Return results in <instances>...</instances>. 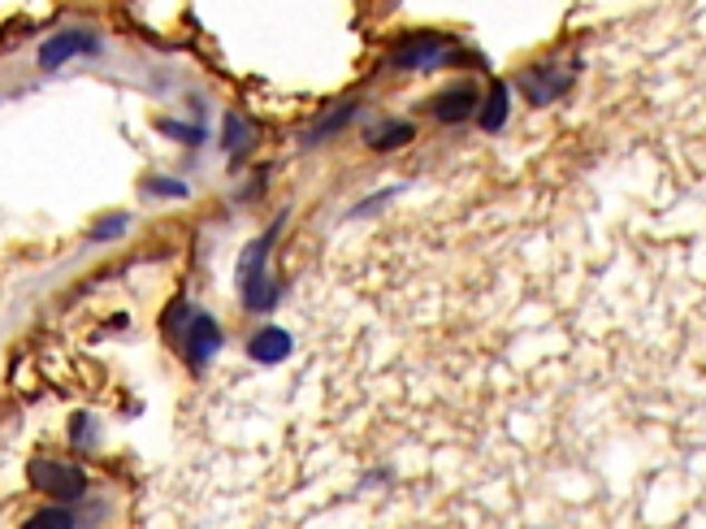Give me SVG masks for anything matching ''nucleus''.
Instances as JSON below:
<instances>
[{
    "label": "nucleus",
    "instance_id": "1",
    "mask_svg": "<svg viewBox=\"0 0 706 529\" xmlns=\"http://www.w3.org/2000/svg\"><path fill=\"white\" fill-rule=\"evenodd\" d=\"M460 61H477L472 52H464V43L451 40V36H438V31H416V36H403L394 43V66L399 70H442V66H460Z\"/></svg>",
    "mask_w": 706,
    "mask_h": 529
},
{
    "label": "nucleus",
    "instance_id": "2",
    "mask_svg": "<svg viewBox=\"0 0 706 529\" xmlns=\"http://www.w3.org/2000/svg\"><path fill=\"white\" fill-rule=\"evenodd\" d=\"M572 82H577V61H538V66H529V70L516 75L520 96H524L533 109H547L559 96H568Z\"/></svg>",
    "mask_w": 706,
    "mask_h": 529
},
{
    "label": "nucleus",
    "instance_id": "3",
    "mask_svg": "<svg viewBox=\"0 0 706 529\" xmlns=\"http://www.w3.org/2000/svg\"><path fill=\"white\" fill-rule=\"evenodd\" d=\"M27 478L52 503H79L82 494H87V473H82L79 464H66V460H31Z\"/></svg>",
    "mask_w": 706,
    "mask_h": 529
},
{
    "label": "nucleus",
    "instance_id": "4",
    "mask_svg": "<svg viewBox=\"0 0 706 529\" xmlns=\"http://www.w3.org/2000/svg\"><path fill=\"white\" fill-rule=\"evenodd\" d=\"M100 52V36L96 31H87V27H66V31H57V36H48L40 43V52H36V61H40V70H61L66 61H75V57H96Z\"/></svg>",
    "mask_w": 706,
    "mask_h": 529
},
{
    "label": "nucleus",
    "instance_id": "5",
    "mask_svg": "<svg viewBox=\"0 0 706 529\" xmlns=\"http://www.w3.org/2000/svg\"><path fill=\"white\" fill-rule=\"evenodd\" d=\"M222 343H226V334L217 326V317L213 313H192V322L183 330V352H187V365L204 373V369L213 365V356L222 352Z\"/></svg>",
    "mask_w": 706,
    "mask_h": 529
},
{
    "label": "nucleus",
    "instance_id": "6",
    "mask_svg": "<svg viewBox=\"0 0 706 529\" xmlns=\"http://www.w3.org/2000/svg\"><path fill=\"white\" fill-rule=\"evenodd\" d=\"M477 105H481L477 87H472V82H455V87H442V91L433 96L430 114H433V123L460 126V123H469V118H477Z\"/></svg>",
    "mask_w": 706,
    "mask_h": 529
},
{
    "label": "nucleus",
    "instance_id": "7",
    "mask_svg": "<svg viewBox=\"0 0 706 529\" xmlns=\"http://www.w3.org/2000/svg\"><path fill=\"white\" fill-rule=\"evenodd\" d=\"M291 352H295V339H291V330H282V326H261L247 339V361H252V365L274 369L282 365V361H291Z\"/></svg>",
    "mask_w": 706,
    "mask_h": 529
},
{
    "label": "nucleus",
    "instance_id": "8",
    "mask_svg": "<svg viewBox=\"0 0 706 529\" xmlns=\"http://www.w3.org/2000/svg\"><path fill=\"white\" fill-rule=\"evenodd\" d=\"M511 118V87L508 82H494L490 91H486V100L477 105V126L486 130V135H499Z\"/></svg>",
    "mask_w": 706,
    "mask_h": 529
},
{
    "label": "nucleus",
    "instance_id": "9",
    "mask_svg": "<svg viewBox=\"0 0 706 529\" xmlns=\"http://www.w3.org/2000/svg\"><path fill=\"white\" fill-rule=\"evenodd\" d=\"M355 114H360V105H355V100H343L339 109H330V114H325V118H321L313 130H304V148H316V144H325L330 135H339L343 126L352 123Z\"/></svg>",
    "mask_w": 706,
    "mask_h": 529
},
{
    "label": "nucleus",
    "instance_id": "10",
    "mask_svg": "<svg viewBox=\"0 0 706 529\" xmlns=\"http://www.w3.org/2000/svg\"><path fill=\"white\" fill-rule=\"evenodd\" d=\"M412 135H416V126L412 123H377L364 130V139H369V148L373 153H391V148H403V144H412Z\"/></svg>",
    "mask_w": 706,
    "mask_h": 529
},
{
    "label": "nucleus",
    "instance_id": "11",
    "mask_svg": "<svg viewBox=\"0 0 706 529\" xmlns=\"http://www.w3.org/2000/svg\"><path fill=\"white\" fill-rule=\"evenodd\" d=\"M252 139H256V130L243 123L238 114H231V118H226V130H222V144H226L231 161H243V157L252 153Z\"/></svg>",
    "mask_w": 706,
    "mask_h": 529
},
{
    "label": "nucleus",
    "instance_id": "12",
    "mask_svg": "<svg viewBox=\"0 0 706 529\" xmlns=\"http://www.w3.org/2000/svg\"><path fill=\"white\" fill-rule=\"evenodd\" d=\"M126 231H130V213H109V217H100L91 226V244H114Z\"/></svg>",
    "mask_w": 706,
    "mask_h": 529
},
{
    "label": "nucleus",
    "instance_id": "13",
    "mask_svg": "<svg viewBox=\"0 0 706 529\" xmlns=\"http://www.w3.org/2000/svg\"><path fill=\"white\" fill-rule=\"evenodd\" d=\"M31 526L36 529H75L79 526V517L70 512V503H57V508H43L31 517Z\"/></svg>",
    "mask_w": 706,
    "mask_h": 529
},
{
    "label": "nucleus",
    "instance_id": "14",
    "mask_svg": "<svg viewBox=\"0 0 706 529\" xmlns=\"http://www.w3.org/2000/svg\"><path fill=\"white\" fill-rule=\"evenodd\" d=\"M144 192H148V196H165V200H192V187H187L183 178H165V174L148 178Z\"/></svg>",
    "mask_w": 706,
    "mask_h": 529
},
{
    "label": "nucleus",
    "instance_id": "15",
    "mask_svg": "<svg viewBox=\"0 0 706 529\" xmlns=\"http://www.w3.org/2000/svg\"><path fill=\"white\" fill-rule=\"evenodd\" d=\"M192 313H196V308H192L187 300H174V304L165 308V317H160V330H165L169 339H183V330H187V322H192Z\"/></svg>",
    "mask_w": 706,
    "mask_h": 529
},
{
    "label": "nucleus",
    "instance_id": "16",
    "mask_svg": "<svg viewBox=\"0 0 706 529\" xmlns=\"http://www.w3.org/2000/svg\"><path fill=\"white\" fill-rule=\"evenodd\" d=\"M160 135H169V139H183V144H192V148H199L204 139H208V130L204 126H187V123H157Z\"/></svg>",
    "mask_w": 706,
    "mask_h": 529
},
{
    "label": "nucleus",
    "instance_id": "17",
    "mask_svg": "<svg viewBox=\"0 0 706 529\" xmlns=\"http://www.w3.org/2000/svg\"><path fill=\"white\" fill-rule=\"evenodd\" d=\"M70 443H75L79 451L96 448V421H91L87 412H79V417L70 421Z\"/></svg>",
    "mask_w": 706,
    "mask_h": 529
},
{
    "label": "nucleus",
    "instance_id": "18",
    "mask_svg": "<svg viewBox=\"0 0 706 529\" xmlns=\"http://www.w3.org/2000/svg\"><path fill=\"white\" fill-rule=\"evenodd\" d=\"M399 192H403V187H386V192H382V196H369V200H360L352 208V217H369V213H377V208H386V204L394 200V196H399Z\"/></svg>",
    "mask_w": 706,
    "mask_h": 529
}]
</instances>
